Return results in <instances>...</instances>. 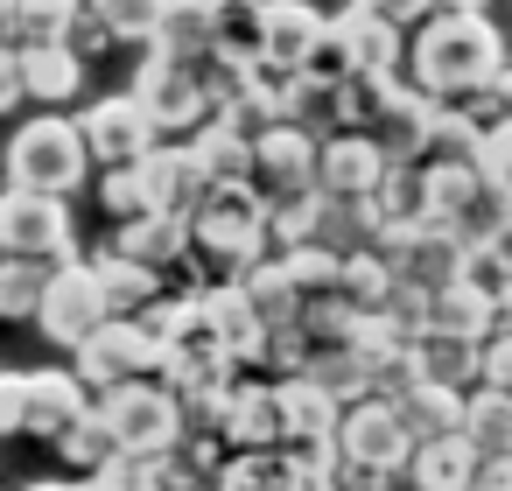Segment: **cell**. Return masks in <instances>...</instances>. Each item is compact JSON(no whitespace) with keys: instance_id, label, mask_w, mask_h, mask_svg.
Wrapping results in <instances>:
<instances>
[{"instance_id":"cell-9","label":"cell","mask_w":512,"mask_h":491,"mask_svg":"<svg viewBox=\"0 0 512 491\" xmlns=\"http://www.w3.org/2000/svg\"><path fill=\"white\" fill-rule=\"evenodd\" d=\"M106 316H113V309H106V295H99L92 260H64V267H50L43 302H36V323H43V337H50V344L78 351V344H85Z\"/></svg>"},{"instance_id":"cell-8","label":"cell","mask_w":512,"mask_h":491,"mask_svg":"<svg viewBox=\"0 0 512 491\" xmlns=\"http://www.w3.org/2000/svg\"><path fill=\"white\" fill-rule=\"evenodd\" d=\"M134 99L148 106V120H155V134H162V141H190V134L211 120V106H204V92H197L190 64L162 57L155 43H148V57H141V71H134Z\"/></svg>"},{"instance_id":"cell-1","label":"cell","mask_w":512,"mask_h":491,"mask_svg":"<svg viewBox=\"0 0 512 491\" xmlns=\"http://www.w3.org/2000/svg\"><path fill=\"white\" fill-rule=\"evenodd\" d=\"M498 71H505V43L484 15H470V22H421L400 85H414L435 106H470Z\"/></svg>"},{"instance_id":"cell-13","label":"cell","mask_w":512,"mask_h":491,"mask_svg":"<svg viewBox=\"0 0 512 491\" xmlns=\"http://www.w3.org/2000/svg\"><path fill=\"white\" fill-rule=\"evenodd\" d=\"M386 169L393 162H386V148L372 134H330V141H316V190L323 197H372Z\"/></svg>"},{"instance_id":"cell-43","label":"cell","mask_w":512,"mask_h":491,"mask_svg":"<svg viewBox=\"0 0 512 491\" xmlns=\"http://www.w3.org/2000/svg\"><path fill=\"white\" fill-rule=\"evenodd\" d=\"M484 183H491V197L512 211V127H498V134H484Z\"/></svg>"},{"instance_id":"cell-11","label":"cell","mask_w":512,"mask_h":491,"mask_svg":"<svg viewBox=\"0 0 512 491\" xmlns=\"http://www.w3.org/2000/svg\"><path fill=\"white\" fill-rule=\"evenodd\" d=\"M253 197L260 204H288V197H309L316 190V134L309 127H267L253 134Z\"/></svg>"},{"instance_id":"cell-4","label":"cell","mask_w":512,"mask_h":491,"mask_svg":"<svg viewBox=\"0 0 512 491\" xmlns=\"http://www.w3.org/2000/svg\"><path fill=\"white\" fill-rule=\"evenodd\" d=\"M99 421L113 428V449L120 456H169L183 442V407L162 379H127L113 393H92Z\"/></svg>"},{"instance_id":"cell-2","label":"cell","mask_w":512,"mask_h":491,"mask_svg":"<svg viewBox=\"0 0 512 491\" xmlns=\"http://www.w3.org/2000/svg\"><path fill=\"white\" fill-rule=\"evenodd\" d=\"M197 260V295L239 281L253 260H267V204L253 197V183H218L204 190V204L190 211V253Z\"/></svg>"},{"instance_id":"cell-37","label":"cell","mask_w":512,"mask_h":491,"mask_svg":"<svg viewBox=\"0 0 512 491\" xmlns=\"http://www.w3.org/2000/svg\"><path fill=\"white\" fill-rule=\"evenodd\" d=\"M78 15H85V0H22L15 8V50L22 43H71Z\"/></svg>"},{"instance_id":"cell-35","label":"cell","mask_w":512,"mask_h":491,"mask_svg":"<svg viewBox=\"0 0 512 491\" xmlns=\"http://www.w3.org/2000/svg\"><path fill=\"white\" fill-rule=\"evenodd\" d=\"M337 295L351 302V316H379L386 295H393V267L365 246V253H344V274H337Z\"/></svg>"},{"instance_id":"cell-27","label":"cell","mask_w":512,"mask_h":491,"mask_svg":"<svg viewBox=\"0 0 512 491\" xmlns=\"http://www.w3.org/2000/svg\"><path fill=\"white\" fill-rule=\"evenodd\" d=\"M232 288L246 295V309L260 316V330H288V323L302 316V302H295V288H288V274H281V260H274V253H267V260H253Z\"/></svg>"},{"instance_id":"cell-14","label":"cell","mask_w":512,"mask_h":491,"mask_svg":"<svg viewBox=\"0 0 512 491\" xmlns=\"http://www.w3.org/2000/svg\"><path fill=\"white\" fill-rule=\"evenodd\" d=\"M141 190H148V218H183L190 225V211L204 204V176H197L183 141H155L141 155Z\"/></svg>"},{"instance_id":"cell-54","label":"cell","mask_w":512,"mask_h":491,"mask_svg":"<svg viewBox=\"0 0 512 491\" xmlns=\"http://www.w3.org/2000/svg\"><path fill=\"white\" fill-rule=\"evenodd\" d=\"M498 330H512V295H505V302H498Z\"/></svg>"},{"instance_id":"cell-19","label":"cell","mask_w":512,"mask_h":491,"mask_svg":"<svg viewBox=\"0 0 512 491\" xmlns=\"http://www.w3.org/2000/svg\"><path fill=\"white\" fill-rule=\"evenodd\" d=\"M183 148H190L204 190H218V183H246V176H253V134H239L232 120H204Z\"/></svg>"},{"instance_id":"cell-26","label":"cell","mask_w":512,"mask_h":491,"mask_svg":"<svg viewBox=\"0 0 512 491\" xmlns=\"http://www.w3.org/2000/svg\"><path fill=\"white\" fill-rule=\"evenodd\" d=\"M393 407H400V421H407V435H414V442H428V435H463V393H456V386L414 379Z\"/></svg>"},{"instance_id":"cell-15","label":"cell","mask_w":512,"mask_h":491,"mask_svg":"<svg viewBox=\"0 0 512 491\" xmlns=\"http://www.w3.org/2000/svg\"><path fill=\"white\" fill-rule=\"evenodd\" d=\"M316 43H323V8H309V0H260V64L302 78Z\"/></svg>"},{"instance_id":"cell-48","label":"cell","mask_w":512,"mask_h":491,"mask_svg":"<svg viewBox=\"0 0 512 491\" xmlns=\"http://www.w3.org/2000/svg\"><path fill=\"white\" fill-rule=\"evenodd\" d=\"M470 491H512V456H477Z\"/></svg>"},{"instance_id":"cell-31","label":"cell","mask_w":512,"mask_h":491,"mask_svg":"<svg viewBox=\"0 0 512 491\" xmlns=\"http://www.w3.org/2000/svg\"><path fill=\"white\" fill-rule=\"evenodd\" d=\"M211 50L232 64L260 57V0H211Z\"/></svg>"},{"instance_id":"cell-29","label":"cell","mask_w":512,"mask_h":491,"mask_svg":"<svg viewBox=\"0 0 512 491\" xmlns=\"http://www.w3.org/2000/svg\"><path fill=\"white\" fill-rule=\"evenodd\" d=\"M295 484H302V470L288 449H246V456H225L211 491H295Z\"/></svg>"},{"instance_id":"cell-44","label":"cell","mask_w":512,"mask_h":491,"mask_svg":"<svg viewBox=\"0 0 512 491\" xmlns=\"http://www.w3.org/2000/svg\"><path fill=\"white\" fill-rule=\"evenodd\" d=\"M477 386L512 393V330H491V337H484V351H477Z\"/></svg>"},{"instance_id":"cell-20","label":"cell","mask_w":512,"mask_h":491,"mask_svg":"<svg viewBox=\"0 0 512 491\" xmlns=\"http://www.w3.org/2000/svg\"><path fill=\"white\" fill-rule=\"evenodd\" d=\"M428 330L484 344V337L498 330V302L477 295V288H463V281H442V288H428Z\"/></svg>"},{"instance_id":"cell-39","label":"cell","mask_w":512,"mask_h":491,"mask_svg":"<svg viewBox=\"0 0 512 491\" xmlns=\"http://www.w3.org/2000/svg\"><path fill=\"white\" fill-rule=\"evenodd\" d=\"M43 281H50V267H36V260H8V253H0V323H36Z\"/></svg>"},{"instance_id":"cell-22","label":"cell","mask_w":512,"mask_h":491,"mask_svg":"<svg viewBox=\"0 0 512 491\" xmlns=\"http://www.w3.org/2000/svg\"><path fill=\"white\" fill-rule=\"evenodd\" d=\"M344 36H351V78H358V71H365V78H400V64H407V36H400V29H386L379 15L351 8V15H344Z\"/></svg>"},{"instance_id":"cell-17","label":"cell","mask_w":512,"mask_h":491,"mask_svg":"<svg viewBox=\"0 0 512 491\" xmlns=\"http://www.w3.org/2000/svg\"><path fill=\"white\" fill-rule=\"evenodd\" d=\"M92 414V393H85V379L71 372V365H43V372H29V421H22V435H43V442H57L71 421H85Z\"/></svg>"},{"instance_id":"cell-30","label":"cell","mask_w":512,"mask_h":491,"mask_svg":"<svg viewBox=\"0 0 512 491\" xmlns=\"http://www.w3.org/2000/svg\"><path fill=\"white\" fill-rule=\"evenodd\" d=\"M155 50L176 64H197L211 50V0H169V15L155 29Z\"/></svg>"},{"instance_id":"cell-32","label":"cell","mask_w":512,"mask_h":491,"mask_svg":"<svg viewBox=\"0 0 512 491\" xmlns=\"http://www.w3.org/2000/svg\"><path fill=\"white\" fill-rule=\"evenodd\" d=\"M85 15L113 36V43H155V29H162V15H169V0H85Z\"/></svg>"},{"instance_id":"cell-42","label":"cell","mask_w":512,"mask_h":491,"mask_svg":"<svg viewBox=\"0 0 512 491\" xmlns=\"http://www.w3.org/2000/svg\"><path fill=\"white\" fill-rule=\"evenodd\" d=\"M463 113H470V120H477L484 134L512 127V64H505V71H498V78H491V85H484V92H477V99H470Z\"/></svg>"},{"instance_id":"cell-52","label":"cell","mask_w":512,"mask_h":491,"mask_svg":"<svg viewBox=\"0 0 512 491\" xmlns=\"http://www.w3.org/2000/svg\"><path fill=\"white\" fill-rule=\"evenodd\" d=\"M22 491H78V477H36V484H22Z\"/></svg>"},{"instance_id":"cell-38","label":"cell","mask_w":512,"mask_h":491,"mask_svg":"<svg viewBox=\"0 0 512 491\" xmlns=\"http://www.w3.org/2000/svg\"><path fill=\"white\" fill-rule=\"evenodd\" d=\"M456 281L477 288V295H491V302H505V295H512V260H505V246H498V239H463Z\"/></svg>"},{"instance_id":"cell-53","label":"cell","mask_w":512,"mask_h":491,"mask_svg":"<svg viewBox=\"0 0 512 491\" xmlns=\"http://www.w3.org/2000/svg\"><path fill=\"white\" fill-rule=\"evenodd\" d=\"M491 239H498V246H505V260H512V211H505V225H498Z\"/></svg>"},{"instance_id":"cell-16","label":"cell","mask_w":512,"mask_h":491,"mask_svg":"<svg viewBox=\"0 0 512 491\" xmlns=\"http://www.w3.org/2000/svg\"><path fill=\"white\" fill-rule=\"evenodd\" d=\"M15 57H22V99L43 113H64L85 92V57L71 43H22Z\"/></svg>"},{"instance_id":"cell-36","label":"cell","mask_w":512,"mask_h":491,"mask_svg":"<svg viewBox=\"0 0 512 491\" xmlns=\"http://www.w3.org/2000/svg\"><path fill=\"white\" fill-rule=\"evenodd\" d=\"M50 449H57L64 463H71V477H99V470H106V463L120 456V449H113V428L99 421V407H92L85 421H71V428H64V435H57Z\"/></svg>"},{"instance_id":"cell-7","label":"cell","mask_w":512,"mask_h":491,"mask_svg":"<svg viewBox=\"0 0 512 491\" xmlns=\"http://www.w3.org/2000/svg\"><path fill=\"white\" fill-rule=\"evenodd\" d=\"M330 449H337V463H365V470L400 477L407 456H414V435H407V421H400L393 400L365 393V400H344V414H337V442H330Z\"/></svg>"},{"instance_id":"cell-41","label":"cell","mask_w":512,"mask_h":491,"mask_svg":"<svg viewBox=\"0 0 512 491\" xmlns=\"http://www.w3.org/2000/svg\"><path fill=\"white\" fill-rule=\"evenodd\" d=\"M92 484H99V491H169L162 456H113V463H106Z\"/></svg>"},{"instance_id":"cell-6","label":"cell","mask_w":512,"mask_h":491,"mask_svg":"<svg viewBox=\"0 0 512 491\" xmlns=\"http://www.w3.org/2000/svg\"><path fill=\"white\" fill-rule=\"evenodd\" d=\"M71 372L85 379V393H113L127 379H155L162 372V344L134 323V316H106L78 351H71Z\"/></svg>"},{"instance_id":"cell-45","label":"cell","mask_w":512,"mask_h":491,"mask_svg":"<svg viewBox=\"0 0 512 491\" xmlns=\"http://www.w3.org/2000/svg\"><path fill=\"white\" fill-rule=\"evenodd\" d=\"M29 421V372H0V435H22Z\"/></svg>"},{"instance_id":"cell-3","label":"cell","mask_w":512,"mask_h":491,"mask_svg":"<svg viewBox=\"0 0 512 491\" xmlns=\"http://www.w3.org/2000/svg\"><path fill=\"white\" fill-rule=\"evenodd\" d=\"M0 169H8V190H43V197H71L85 176H92V155H85V134L78 120L64 113H36L8 134V155H0Z\"/></svg>"},{"instance_id":"cell-51","label":"cell","mask_w":512,"mask_h":491,"mask_svg":"<svg viewBox=\"0 0 512 491\" xmlns=\"http://www.w3.org/2000/svg\"><path fill=\"white\" fill-rule=\"evenodd\" d=\"M295 491H337V484H330V470H302V484H295Z\"/></svg>"},{"instance_id":"cell-28","label":"cell","mask_w":512,"mask_h":491,"mask_svg":"<svg viewBox=\"0 0 512 491\" xmlns=\"http://www.w3.org/2000/svg\"><path fill=\"white\" fill-rule=\"evenodd\" d=\"M463 442L477 456H512V393L470 386L463 393Z\"/></svg>"},{"instance_id":"cell-10","label":"cell","mask_w":512,"mask_h":491,"mask_svg":"<svg viewBox=\"0 0 512 491\" xmlns=\"http://www.w3.org/2000/svg\"><path fill=\"white\" fill-rule=\"evenodd\" d=\"M78 134H85L92 169H127V162H141V155L162 141L155 120H148V106H141L134 92H106V99H92V106L78 113Z\"/></svg>"},{"instance_id":"cell-47","label":"cell","mask_w":512,"mask_h":491,"mask_svg":"<svg viewBox=\"0 0 512 491\" xmlns=\"http://www.w3.org/2000/svg\"><path fill=\"white\" fill-rule=\"evenodd\" d=\"M15 106H22V57H15V43H0V120Z\"/></svg>"},{"instance_id":"cell-34","label":"cell","mask_w":512,"mask_h":491,"mask_svg":"<svg viewBox=\"0 0 512 491\" xmlns=\"http://www.w3.org/2000/svg\"><path fill=\"white\" fill-rule=\"evenodd\" d=\"M281 260V274H288V288H295V302H323V295H337V274H344V253H330V246H295V253H274Z\"/></svg>"},{"instance_id":"cell-40","label":"cell","mask_w":512,"mask_h":491,"mask_svg":"<svg viewBox=\"0 0 512 491\" xmlns=\"http://www.w3.org/2000/svg\"><path fill=\"white\" fill-rule=\"evenodd\" d=\"M99 211H106L113 225H134V218H148L141 162H127V169H106V176H99Z\"/></svg>"},{"instance_id":"cell-49","label":"cell","mask_w":512,"mask_h":491,"mask_svg":"<svg viewBox=\"0 0 512 491\" xmlns=\"http://www.w3.org/2000/svg\"><path fill=\"white\" fill-rule=\"evenodd\" d=\"M484 15V0H428V22H470Z\"/></svg>"},{"instance_id":"cell-25","label":"cell","mask_w":512,"mask_h":491,"mask_svg":"<svg viewBox=\"0 0 512 491\" xmlns=\"http://www.w3.org/2000/svg\"><path fill=\"white\" fill-rule=\"evenodd\" d=\"M92 274H99V295H106L113 316H141V309L162 295V274L141 267V260H127V253H113V246L92 260Z\"/></svg>"},{"instance_id":"cell-50","label":"cell","mask_w":512,"mask_h":491,"mask_svg":"<svg viewBox=\"0 0 512 491\" xmlns=\"http://www.w3.org/2000/svg\"><path fill=\"white\" fill-rule=\"evenodd\" d=\"M15 8L22 0H0V43H15Z\"/></svg>"},{"instance_id":"cell-24","label":"cell","mask_w":512,"mask_h":491,"mask_svg":"<svg viewBox=\"0 0 512 491\" xmlns=\"http://www.w3.org/2000/svg\"><path fill=\"white\" fill-rule=\"evenodd\" d=\"M477 351H484V344H470V337H442V330H421V337L407 344L414 372L435 379V386H456V393L477 386Z\"/></svg>"},{"instance_id":"cell-21","label":"cell","mask_w":512,"mask_h":491,"mask_svg":"<svg viewBox=\"0 0 512 491\" xmlns=\"http://www.w3.org/2000/svg\"><path fill=\"white\" fill-rule=\"evenodd\" d=\"M470 470H477V449H470L463 435H428V442H414V456H407L414 491H470Z\"/></svg>"},{"instance_id":"cell-33","label":"cell","mask_w":512,"mask_h":491,"mask_svg":"<svg viewBox=\"0 0 512 491\" xmlns=\"http://www.w3.org/2000/svg\"><path fill=\"white\" fill-rule=\"evenodd\" d=\"M421 162H463V169H477V162H484V127H477L463 106H442L435 127H428Z\"/></svg>"},{"instance_id":"cell-23","label":"cell","mask_w":512,"mask_h":491,"mask_svg":"<svg viewBox=\"0 0 512 491\" xmlns=\"http://www.w3.org/2000/svg\"><path fill=\"white\" fill-rule=\"evenodd\" d=\"M113 253H127V260H141V267L169 274V267H183V253H190V225H183V218H134V225L113 232Z\"/></svg>"},{"instance_id":"cell-12","label":"cell","mask_w":512,"mask_h":491,"mask_svg":"<svg viewBox=\"0 0 512 491\" xmlns=\"http://www.w3.org/2000/svg\"><path fill=\"white\" fill-rule=\"evenodd\" d=\"M211 442L225 456H246V449H274V379H232L225 400H218V421H211Z\"/></svg>"},{"instance_id":"cell-5","label":"cell","mask_w":512,"mask_h":491,"mask_svg":"<svg viewBox=\"0 0 512 491\" xmlns=\"http://www.w3.org/2000/svg\"><path fill=\"white\" fill-rule=\"evenodd\" d=\"M0 253H8V260H36V267H64V260H78L71 197L0 190Z\"/></svg>"},{"instance_id":"cell-46","label":"cell","mask_w":512,"mask_h":491,"mask_svg":"<svg viewBox=\"0 0 512 491\" xmlns=\"http://www.w3.org/2000/svg\"><path fill=\"white\" fill-rule=\"evenodd\" d=\"M358 8H365V15H379V22H386V29H400V36H407L414 22H428V0H358Z\"/></svg>"},{"instance_id":"cell-18","label":"cell","mask_w":512,"mask_h":491,"mask_svg":"<svg viewBox=\"0 0 512 491\" xmlns=\"http://www.w3.org/2000/svg\"><path fill=\"white\" fill-rule=\"evenodd\" d=\"M435 99H421L414 85H400L393 99H386V113L372 120V141L386 148V162H421V148H428V127H435Z\"/></svg>"}]
</instances>
